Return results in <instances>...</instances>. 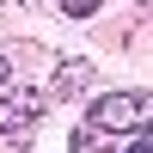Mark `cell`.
I'll list each match as a JSON object with an SVG mask.
<instances>
[{
	"label": "cell",
	"mask_w": 153,
	"mask_h": 153,
	"mask_svg": "<svg viewBox=\"0 0 153 153\" xmlns=\"http://www.w3.org/2000/svg\"><path fill=\"white\" fill-rule=\"evenodd\" d=\"M147 123H153V92H147V86L98 92L92 110H86V129H92V135H141Z\"/></svg>",
	"instance_id": "cell-1"
},
{
	"label": "cell",
	"mask_w": 153,
	"mask_h": 153,
	"mask_svg": "<svg viewBox=\"0 0 153 153\" xmlns=\"http://www.w3.org/2000/svg\"><path fill=\"white\" fill-rule=\"evenodd\" d=\"M49 98L31 92V86H19V92H0V141H25V135L43 123Z\"/></svg>",
	"instance_id": "cell-2"
},
{
	"label": "cell",
	"mask_w": 153,
	"mask_h": 153,
	"mask_svg": "<svg viewBox=\"0 0 153 153\" xmlns=\"http://www.w3.org/2000/svg\"><path fill=\"white\" fill-rule=\"evenodd\" d=\"M92 80H98V74H92V61H80V55H74V61H61V68H55L49 92H55V98H86V86H92Z\"/></svg>",
	"instance_id": "cell-3"
},
{
	"label": "cell",
	"mask_w": 153,
	"mask_h": 153,
	"mask_svg": "<svg viewBox=\"0 0 153 153\" xmlns=\"http://www.w3.org/2000/svg\"><path fill=\"white\" fill-rule=\"evenodd\" d=\"M104 0H61V19H92Z\"/></svg>",
	"instance_id": "cell-4"
},
{
	"label": "cell",
	"mask_w": 153,
	"mask_h": 153,
	"mask_svg": "<svg viewBox=\"0 0 153 153\" xmlns=\"http://www.w3.org/2000/svg\"><path fill=\"white\" fill-rule=\"evenodd\" d=\"M123 153H153V123H147L141 135H129V147H123Z\"/></svg>",
	"instance_id": "cell-5"
},
{
	"label": "cell",
	"mask_w": 153,
	"mask_h": 153,
	"mask_svg": "<svg viewBox=\"0 0 153 153\" xmlns=\"http://www.w3.org/2000/svg\"><path fill=\"white\" fill-rule=\"evenodd\" d=\"M6 80H12V61H6V55H0V86H6Z\"/></svg>",
	"instance_id": "cell-6"
},
{
	"label": "cell",
	"mask_w": 153,
	"mask_h": 153,
	"mask_svg": "<svg viewBox=\"0 0 153 153\" xmlns=\"http://www.w3.org/2000/svg\"><path fill=\"white\" fill-rule=\"evenodd\" d=\"M12 6H37V0H12Z\"/></svg>",
	"instance_id": "cell-7"
}]
</instances>
